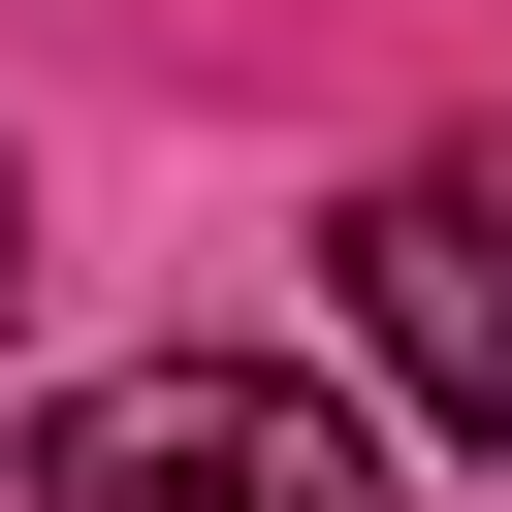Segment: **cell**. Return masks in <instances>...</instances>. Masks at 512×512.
Wrapping results in <instances>:
<instances>
[{
  "label": "cell",
  "mask_w": 512,
  "mask_h": 512,
  "mask_svg": "<svg viewBox=\"0 0 512 512\" xmlns=\"http://www.w3.org/2000/svg\"><path fill=\"white\" fill-rule=\"evenodd\" d=\"M0 256H32V192H0Z\"/></svg>",
  "instance_id": "3"
},
{
  "label": "cell",
  "mask_w": 512,
  "mask_h": 512,
  "mask_svg": "<svg viewBox=\"0 0 512 512\" xmlns=\"http://www.w3.org/2000/svg\"><path fill=\"white\" fill-rule=\"evenodd\" d=\"M32 512H384V416L288 352H96L32 416Z\"/></svg>",
  "instance_id": "1"
},
{
  "label": "cell",
  "mask_w": 512,
  "mask_h": 512,
  "mask_svg": "<svg viewBox=\"0 0 512 512\" xmlns=\"http://www.w3.org/2000/svg\"><path fill=\"white\" fill-rule=\"evenodd\" d=\"M352 352H384L448 448H512V160H480V128L352 192Z\"/></svg>",
  "instance_id": "2"
}]
</instances>
